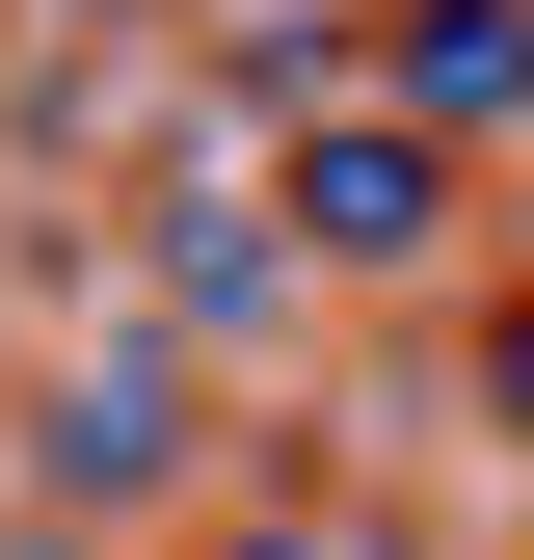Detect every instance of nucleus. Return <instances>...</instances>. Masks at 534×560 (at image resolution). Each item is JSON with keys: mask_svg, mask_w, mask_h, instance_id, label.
I'll list each match as a JSON object with an SVG mask.
<instances>
[{"mask_svg": "<svg viewBox=\"0 0 534 560\" xmlns=\"http://www.w3.org/2000/svg\"><path fill=\"white\" fill-rule=\"evenodd\" d=\"M241 560H348V534H241Z\"/></svg>", "mask_w": 534, "mask_h": 560, "instance_id": "obj_5", "label": "nucleus"}, {"mask_svg": "<svg viewBox=\"0 0 534 560\" xmlns=\"http://www.w3.org/2000/svg\"><path fill=\"white\" fill-rule=\"evenodd\" d=\"M481 400H508V454H534V294H508V320H481Z\"/></svg>", "mask_w": 534, "mask_h": 560, "instance_id": "obj_4", "label": "nucleus"}, {"mask_svg": "<svg viewBox=\"0 0 534 560\" xmlns=\"http://www.w3.org/2000/svg\"><path fill=\"white\" fill-rule=\"evenodd\" d=\"M161 428H187V400H161V347H107V374H81V480H161Z\"/></svg>", "mask_w": 534, "mask_h": 560, "instance_id": "obj_3", "label": "nucleus"}, {"mask_svg": "<svg viewBox=\"0 0 534 560\" xmlns=\"http://www.w3.org/2000/svg\"><path fill=\"white\" fill-rule=\"evenodd\" d=\"M294 214L348 241V267H400V241H428V133H374V107H348V133L294 161Z\"/></svg>", "mask_w": 534, "mask_h": 560, "instance_id": "obj_1", "label": "nucleus"}, {"mask_svg": "<svg viewBox=\"0 0 534 560\" xmlns=\"http://www.w3.org/2000/svg\"><path fill=\"white\" fill-rule=\"evenodd\" d=\"M400 81H428V107H534V0H428Z\"/></svg>", "mask_w": 534, "mask_h": 560, "instance_id": "obj_2", "label": "nucleus"}]
</instances>
